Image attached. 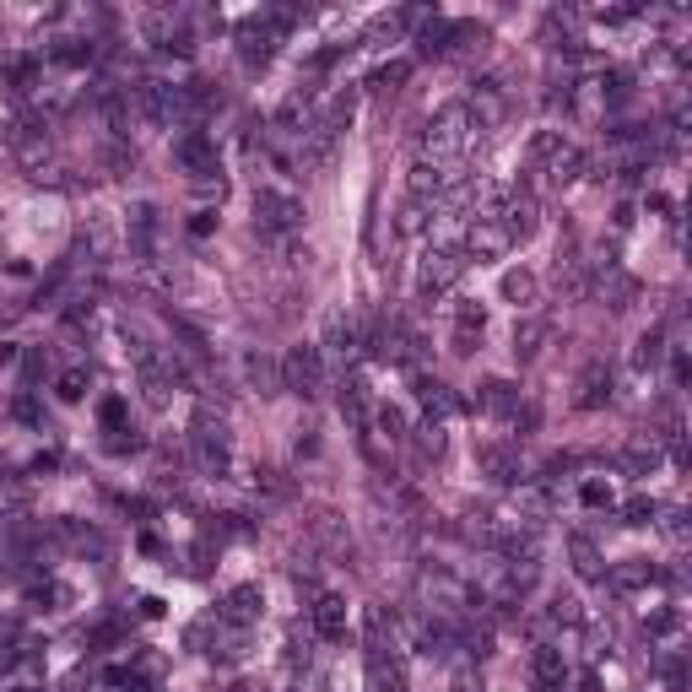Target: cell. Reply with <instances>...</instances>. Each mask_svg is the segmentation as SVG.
Listing matches in <instances>:
<instances>
[{"instance_id": "cell-9", "label": "cell", "mask_w": 692, "mask_h": 692, "mask_svg": "<svg viewBox=\"0 0 692 692\" xmlns=\"http://www.w3.org/2000/svg\"><path fill=\"white\" fill-rule=\"evenodd\" d=\"M260 611H265L260 584H233V590L222 595V606H217V622H222V628H255Z\"/></svg>"}, {"instance_id": "cell-23", "label": "cell", "mask_w": 692, "mask_h": 692, "mask_svg": "<svg viewBox=\"0 0 692 692\" xmlns=\"http://www.w3.org/2000/svg\"><path fill=\"white\" fill-rule=\"evenodd\" d=\"M114 228H109V217H87V228H82V255L92 260V265H109L114 260Z\"/></svg>"}, {"instance_id": "cell-39", "label": "cell", "mask_w": 692, "mask_h": 692, "mask_svg": "<svg viewBox=\"0 0 692 692\" xmlns=\"http://www.w3.org/2000/svg\"><path fill=\"white\" fill-rule=\"evenodd\" d=\"M655 514H660V503H655V498H644V492L622 503V525H655Z\"/></svg>"}, {"instance_id": "cell-38", "label": "cell", "mask_w": 692, "mask_h": 692, "mask_svg": "<svg viewBox=\"0 0 692 692\" xmlns=\"http://www.w3.org/2000/svg\"><path fill=\"white\" fill-rule=\"evenodd\" d=\"M55 395H60L65 406L82 401V395H87V368H65V374L55 379Z\"/></svg>"}, {"instance_id": "cell-30", "label": "cell", "mask_w": 692, "mask_h": 692, "mask_svg": "<svg viewBox=\"0 0 692 692\" xmlns=\"http://www.w3.org/2000/svg\"><path fill=\"white\" fill-rule=\"evenodd\" d=\"M601 298H606L617 314H628L633 303H638V282H633L628 271H606V276H601Z\"/></svg>"}, {"instance_id": "cell-4", "label": "cell", "mask_w": 692, "mask_h": 692, "mask_svg": "<svg viewBox=\"0 0 692 692\" xmlns=\"http://www.w3.org/2000/svg\"><path fill=\"white\" fill-rule=\"evenodd\" d=\"M255 228L265 233H298L303 228V201L282 184H260L255 190Z\"/></svg>"}, {"instance_id": "cell-37", "label": "cell", "mask_w": 692, "mask_h": 692, "mask_svg": "<svg viewBox=\"0 0 692 692\" xmlns=\"http://www.w3.org/2000/svg\"><path fill=\"white\" fill-rule=\"evenodd\" d=\"M28 498H33V492H28L22 476H0V509H6V514H22V509H28Z\"/></svg>"}, {"instance_id": "cell-17", "label": "cell", "mask_w": 692, "mask_h": 692, "mask_svg": "<svg viewBox=\"0 0 692 692\" xmlns=\"http://www.w3.org/2000/svg\"><path fill=\"white\" fill-rule=\"evenodd\" d=\"M530 682H536V692H563V682H568V660H563V649L541 644L536 655H530Z\"/></svg>"}, {"instance_id": "cell-14", "label": "cell", "mask_w": 692, "mask_h": 692, "mask_svg": "<svg viewBox=\"0 0 692 692\" xmlns=\"http://www.w3.org/2000/svg\"><path fill=\"white\" fill-rule=\"evenodd\" d=\"M309 622H314V638L341 644V638H346V601H341V595H314Z\"/></svg>"}, {"instance_id": "cell-50", "label": "cell", "mask_w": 692, "mask_h": 692, "mask_svg": "<svg viewBox=\"0 0 692 692\" xmlns=\"http://www.w3.org/2000/svg\"><path fill=\"white\" fill-rule=\"evenodd\" d=\"M687 374H692V368H687V352L676 346V352H671V379H676V384H687Z\"/></svg>"}, {"instance_id": "cell-45", "label": "cell", "mask_w": 692, "mask_h": 692, "mask_svg": "<svg viewBox=\"0 0 692 692\" xmlns=\"http://www.w3.org/2000/svg\"><path fill=\"white\" fill-rule=\"evenodd\" d=\"M660 519V530L671 536V547H687V514L682 509H665V514H655Z\"/></svg>"}, {"instance_id": "cell-11", "label": "cell", "mask_w": 692, "mask_h": 692, "mask_svg": "<svg viewBox=\"0 0 692 692\" xmlns=\"http://www.w3.org/2000/svg\"><path fill=\"white\" fill-rule=\"evenodd\" d=\"M509 249H514V238L492 217H476L471 228H465V260H498V255H509Z\"/></svg>"}, {"instance_id": "cell-35", "label": "cell", "mask_w": 692, "mask_h": 692, "mask_svg": "<svg viewBox=\"0 0 692 692\" xmlns=\"http://www.w3.org/2000/svg\"><path fill=\"white\" fill-rule=\"evenodd\" d=\"M406 238H417V233H428L433 228V206H422V201H406L401 206V222H395Z\"/></svg>"}, {"instance_id": "cell-1", "label": "cell", "mask_w": 692, "mask_h": 692, "mask_svg": "<svg viewBox=\"0 0 692 692\" xmlns=\"http://www.w3.org/2000/svg\"><path fill=\"white\" fill-rule=\"evenodd\" d=\"M584 163H590V157H584L574 141H563V130H536V136H530V173H541V179L525 184V190L530 195L536 190H568V184L584 173Z\"/></svg>"}, {"instance_id": "cell-48", "label": "cell", "mask_w": 692, "mask_h": 692, "mask_svg": "<svg viewBox=\"0 0 692 692\" xmlns=\"http://www.w3.org/2000/svg\"><path fill=\"white\" fill-rule=\"evenodd\" d=\"M49 374V352H38V346H33V352H28V379H44Z\"/></svg>"}, {"instance_id": "cell-16", "label": "cell", "mask_w": 692, "mask_h": 692, "mask_svg": "<svg viewBox=\"0 0 692 692\" xmlns=\"http://www.w3.org/2000/svg\"><path fill=\"white\" fill-rule=\"evenodd\" d=\"M130 98H136V114L146 125H173V87L168 82H141Z\"/></svg>"}, {"instance_id": "cell-27", "label": "cell", "mask_w": 692, "mask_h": 692, "mask_svg": "<svg viewBox=\"0 0 692 692\" xmlns=\"http://www.w3.org/2000/svg\"><path fill=\"white\" fill-rule=\"evenodd\" d=\"M649 579H655V568H649V557H628V563H622V568H611V574H606V584H611V590H617V595H633V590H644Z\"/></svg>"}, {"instance_id": "cell-32", "label": "cell", "mask_w": 692, "mask_h": 692, "mask_svg": "<svg viewBox=\"0 0 692 692\" xmlns=\"http://www.w3.org/2000/svg\"><path fill=\"white\" fill-rule=\"evenodd\" d=\"M547 622H552V628H584V622H590V617H584V606L574 601V595H552V606H547Z\"/></svg>"}, {"instance_id": "cell-46", "label": "cell", "mask_w": 692, "mask_h": 692, "mask_svg": "<svg viewBox=\"0 0 692 692\" xmlns=\"http://www.w3.org/2000/svg\"><path fill=\"white\" fill-rule=\"evenodd\" d=\"M130 449H141V433L136 428H109V455H130Z\"/></svg>"}, {"instance_id": "cell-34", "label": "cell", "mask_w": 692, "mask_h": 692, "mask_svg": "<svg viewBox=\"0 0 692 692\" xmlns=\"http://www.w3.org/2000/svg\"><path fill=\"white\" fill-rule=\"evenodd\" d=\"M6 82H11V92H33V87H38V60H33V55L6 60Z\"/></svg>"}, {"instance_id": "cell-19", "label": "cell", "mask_w": 692, "mask_h": 692, "mask_svg": "<svg viewBox=\"0 0 692 692\" xmlns=\"http://www.w3.org/2000/svg\"><path fill=\"white\" fill-rule=\"evenodd\" d=\"M476 406L487 411V417H498V422H514V411H519V390L509 379H487L482 390H476Z\"/></svg>"}, {"instance_id": "cell-36", "label": "cell", "mask_w": 692, "mask_h": 692, "mask_svg": "<svg viewBox=\"0 0 692 692\" xmlns=\"http://www.w3.org/2000/svg\"><path fill=\"white\" fill-rule=\"evenodd\" d=\"M503 298H509L514 309H525V303L536 298V276H530V271H509V276H503Z\"/></svg>"}, {"instance_id": "cell-2", "label": "cell", "mask_w": 692, "mask_h": 692, "mask_svg": "<svg viewBox=\"0 0 692 692\" xmlns=\"http://www.w3.org/2000/svg\"><path fill=\"white\" fill-rule=\"evenodd\" d=\"M482 141V130H476V119L465 103H444L433 119H428V130H422V163H449V157H460L465 146H476Z\"/></svg>"}, {"instance_id": "cell-8", "label": "cell", "mask_w": 692, "mask_h": 692, "mask_svg": "<svg viewBox=\"0 0 692 692\" xmlns=\"http://www.w3.org/2000/svg\"><path fill=\"white\" fill-rule=\"evenodd\" d=\"M492 222H498V228L519 244V238H530V233L541 228V201L530 190H503V201H498V211H492Z\"/></svg>"}, {"instance_id": "cell-42", "label": "cell", "mask_w": 692, "mask_h": 692, "mask_svg": "<svg viewBox=\"0 0 692 692\" xmlns=\"http://www.w3.org/2000/svg\"><path fill=\"white\" fill-rule=\"evenodd\" d=\"M579 503L584 509H611V503H617V492H611V482H579Z\"/></svg>"}, {"instance_id": "cell-41", "label": "cell", "mask_w": 692, "mask_h": 692, "mask_svg": "<svg viewBox=\"0 0 692 692\" xmlns=\"http://www.w3.org/2000/svg\"><path fill=\"white\" fill-rule=\"evenodd\" d=\"M660 352H665V336L660 330H644V336H638V352H633V368H655Z\"/></svg>"}, {"instance_id": "cell-7", "label": "cell", "mask_w": 692, "mask_h": 692, "mask_svg": "<svg viewBox=\"0 0 692 692\" xmlns=\"http://www.w3.org/2000/svg\"><path fill=\"white\" fill-rule=\"evenodd\" d=\"M173 163L190 173L195 184H211L222 179V163H217V141L206 136V130H184L179 141H173Z\"/></svg>"}, {"instance_id": "cell-33", "label": "cell", "mask_w": 692, "mask_h": 692, "mask_svg": "<svg viewBox=\"0 0 692 692\" xmlns=\"http://www.w3.org/2000/svg\"><path fill=\"white\" fill-rule=\"evenodd\" d=\"M411 444H417L422 460H438V455H444V444H449V438H444V422H422V428L411 433Z\"/></svg>"}, {"instance_id": "cell-12", "label": "cell", "mask_w": 692, "mask_h": 692, "mask_svg": "<svg viewBox=\"0 0 692 692\" xmlns=\"http://www.w3.org/2000/svg\"><path fill=\"white\" fill-rule=\"evenodd\" d=\"M547 341H552V314H525L514 325V363H536L541 352H547Z\"/></svg>"}, {"instance_id": "cell-18", "label": "cell", "mask_w": 692, "mask_h": 692, "mask_svg": "<svg viewBox=\"0 0 692 692\" xmlns=\"http://www.w3.org/2000/svg\"><path fill=\"white\" fill-rule=\"evenodd\" d=\"M611 368L606 363H584V374H579V395H574V406L579 411H601L611 401Z\"/></svg>"}, {"instance_id": "cell-49", "label": "cell", "mask_w": 692, "mask_h": 692, "mask_svg": "<svg viewBox=\"0 0 692 692\" xmlns=\"http://www.w3.org/2000/svg\"><path fill=\"white\" fill-rule=\"evenodd\" d=\"M211 228H217V211H195V222H190V233H195V238H206Z\"/></svg>"}, {"instance_id": "cell-5", "label": "cell", "mask_w": 692, "mask_h": 692, "mask_svg": "<svg viewBox=\"0 0 692 692\" xmlns=\"http://www.w3.org/2000/svg\"><path fill=\"white\" fill-rule=\"evenodd\" d=\"M465 265H471V260H465V249H428L422 265H417V298L422 303L444 298V292L465 276Z\"/></svg>"}, {"instance_id": "cell-15", "label": "cell", "mask_w": 692, "mask_h": 692, "mask_svg": "<svg viewBox=\"0 0 692 692\" xmlns=\"http://www.w3.org/2000/svg\"><path fill=\"white\" fill-rule=\"evenodd\" d=\"M325 352H336L341 363H352V357L363 352V325H357L352 314H330L325 319Z\"/></svg>"}, {"instance_id": "cell-25", "label": "cell", "mask_w": 692, "mask_h": 692, "mask_svg": "<svg viewBox=\"0 0 692 692\" xmlns=\"http://www.w3.org/2000/svg\"><path fill=\"white\" fill-rule=\"evenodd\" d=\"M368 433L379 438V444H406V411L401 406H374L368 411Z\"/></svg>"}, {"instance_id": "cell-40", "label": "cell", "mask_w": 692, "mask_h": 692, "mask_svg": "<svg viewBox=\"0 0 692 692\" xmlns=\"http://www.w3.org/2000/svg\"><path fill=\"white\" fill-rule=\"evenodd\" d=\"M49 60H55V65H87L92 60V44H82V38H60V44L49 49Z\"/></svg>"}, {"instance_id": "cell-52", "label": "cell", "mask_w": 692, "mask_h": 692, "mask_svg": "<svg viewBox=\"0 0 692 692\" xmlns=\"http://www.w3.org/2000/svg\"><path fill=\"white\" fill-rule=\"evenodd\" d=\"M11 638H17V622H6V617H0V644H11Z\"/></svg>"}, {"instance_id": "cell-3", "label": "cell", "mask_w": 692, "mask_h": 692, "mask_svg": "<svg viewBox=\"0 0 692 692\" xmlns=\"http://www.w3.org/2000/svg\"><path fill=\"white\" fill-rule=\"evenodd\" d=\"M190 449H195V465H201L206 476H228L233 471V438H228V428H222V417H211V411L195 417Z\"/></svg>"}, {"instance_id": "cell-26", "label": "cell", "mask_w": 692, "mask_h": 692, "mask_svg": "<svg viewBox=\"0 0 692 692\" xmlns=\"http://www.w3.org/2000/svg\"><path fill=\"white\" fill-rule=\"evenodd\" d=\"M244 379H249V390H255V395H276V390H282V368H276L265 352L244 357Z\"/></svg>"}, {"instance_id": "cell-24", "label": "cell", "mask_w": 692, "mask_h": 692, "mask_svg": "<svg viewBox=\"0 0 692 692\" xmlns=\"http://www.w3.org/2000/svg\"><path fill=\"white\" fill-rule=\"evenodd\" d=\"M368 692H406L401 655H368Z\"/></svg>"}, {"instance_id": "cell-31", "label": "cell", "mask_w": 692, "mask_h": 692, "mask_svg": "<svg viewBox=\"0 0 692 692\" xmlns=\"http://www.w3.org/2000/svg\"><path fill=\"white\" fill-rule=\"evenodd\" d=\"M557 292H563V298H590V265L584 260H563L557 265Z\"/></svg>"}, {"instance_id": "cell-51", "label": "cell", "mask_w": 692, "mask_h": 692, "mask_svg": "<svg viewBox=\"0 0 692 692\" xmlns=\"http://www.w3.org/2000/svg\"><path fill=\"white\" fill-rule=\"evenodd\" d=\"M17 357H22L17 346H11V341H0V368H11V363H17Z\"/></svg>"}, {"instance_id": "cell-22", "label": "cell", "mask_w": 692, "mask_h": 692, "mask_svg": "<svg viewBox=\"0 0 692 692\" xmlns=\"http://www.w3.org/2000/svg\"><path fill=\"white\" fill-rule=\"evenodd\" d=\"M276 130H287V136H309L314 130V98L309 92H292L282 109H276Z\"/></svg>"}, {"instance_id": "cell-53", "label": "cell", "mask_w": 692, "mask_h": 692, "mask_svg": "<svg viewBox=\"0 0 692 692\" xmlns=\"http://www.w3.org/2000/svg\"><path fill=\"white\" fill-rule=\"evenodd\" d=\"M233 692H265V687H255V682H238Z\"/></svg>"}, {"instance_id": "cell-6", "label": "cell", "mask_w": 692, "mask_h": 692, "mask_svg": "<svg viewBox=\"0 0 692 692\" xmlns=\"http://www.w3.org/2000/svg\"><path fill=\"white\" fill-rule=\"evenodd\" d=\"M282 390L303 395V401H314V395L325 390V352H319V346L303 341L282 357Z\"/></svg>"}, {"instance_id": "cell-43", "label": "cell", "mask_w": 692, "mask_h": 692, "mask_svg": "<svg viewBox=\"0 0 692 692\" xmlns=\"http://www.w3.org/2000/svg\"><path fill=\"white\" fill-rule=\"evenodd\" d=\"M406 76H411V60H390V65H379V71H374V87L379 92H395Z\"/></svg>"}, {"instance_id": "cell-44", "label": "cell", "mask_w": 692, "mask_h": 692, "mask_svg": "<svg viewBox=\"0 0 692 692\" xmlns=\"http://www.w3.org/2000/svg\"><path fill=\"white\" fill-rule=\"evenodd\" d=\"M255 492H265V498H292V482L282 471H255Z\"/></svg>"}, {"instance_id": "cell-47", "label": "cell", "mask_w": 692, "mask_h": 692, "mask_svg": "<svg viewBox=\"0 0 692 692\" xmlns=\"http://www.w3.org/2000/svg\"><path fill=\"white\" fill-rule=\"evenodd\" d=\"M644 628H649V633H676V628H682V611H649Z\"/></svg>"}, {"instance_id": "cell-28", "label": "cell", "mask_w": 692, "mask_h": 692, "mask_svg": "<svg viewBox=\"0 0 692 692\" xmlns=\"http://www.w3.org/2000/svg\"><path fill=\"white\" fill-rule=\"evenodd\" d=\"M655 465H660V438L644 433V438H633V444L622 449V471H628V476H649Z\"/></svg>"}, {"instance_id": "cell-13", "label": "cell", "mask_w": 692, "mask_h": 692, "mask_svg": "<svg viewBox=\"0 0 692 692\" xmlns=\"http://www.w3.org/2000/svg\"><path fill=\"white\" fill-rule=\"evenodd\" d=\"M476 465H482V471H487V482H498V487L519 482V449H514V444H498V438L476 444Z\"/></svg>"}, {"instance_id": "cell-10", "label": "cell", "mask_w": 692, "mask_h": 692, "mask_svg": "<svg viewBox=\"0 0 692 692\" xmlns=\"http://www.w3.org/2000/svg\"><path fill=\"white\" fill-rule=\"evenodd\" d=\"M233 38H238V55H244V65L255 71V65H265V60L276 55V38H282V33H276L265 17H244Z\"/></svg>"}, {"instance_id": "cell-20", "label": "cell", "mask_w": 692, "mask_h": 692, "mask_svg": "<svg viewBox=\"0 0 692 692\" xmlns=\"http://www.w3.org/2000/svg\"><path fill=\"white\" fill-rule=\"evenodd\" d=\"M417 401L428 406V422H444V417H455V411H460V395L449 390V384L428 379V374H417Z\"/></svg>"}, {"instance_id": "cell-29", "label": "cell", "mask_w": 692, "mask_h": 692, "mask_svg": "<svg viewBox=\"0 0 692 692\" xmlns=\"http://www.w3.org/2000/svg\"><path fill=\"white\" fill-rule=\"evenodd\" d=\"M568 557H574V574L579 579H606V563H601V552H595V541L590 536H568Z\"/></svg>"}, {"instance_id": "cell-21", "label": "cell", "mask_w": 692, "mask_h": 692, "mask_svg": "<svg viewBox=\"0 0 692 692\" xmlns=\"http://www.w3.org/2000/svg\"><path fill=\"white\" fill-rule=\"evenodd\" d=\"M482 330H487V309H482V303H460V309H455V352L471 357L476 341H482Z\"/></svg>"}]
</instances>
